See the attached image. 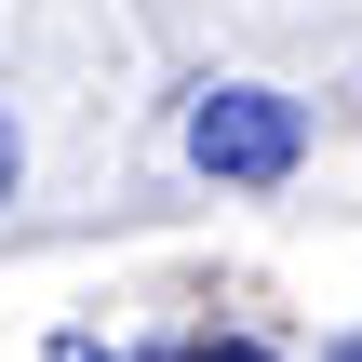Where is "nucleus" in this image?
<instances>
[{
    "instance_id": "3",
    "label": "nucleus",
    "mask_w": 362,
    "mask_h": 362,
    "mask_svg": "<svg viewBox=\"0 0 362 362\" xmlns=\"http://www.w3.org/2000/svg\"><path fill=\"white\" fill-rule=\"evenodd\" d=\"M188 362H269V349H255V336H202Z\"/></svg>"
},
{
    "instance_id": "4",
    "label": "nucleus",
    "mask_w": 362,
    "mask_h": 362,
    "mask_svg": "<svg viewBox=\"0 0 362 362\" xmlns=\"http://www.w3.org/2000/svg\"><path fill=\"white\" fill-rule=\"evenodd\" d=\"M322 362H362V336H336V349H322Z\"/></svg>"
},
{
    "instance_id": "5",
    "label": "nucleus",
    "mask_w": 362,
    "mask_h": 362,
    "mask_svg": "<svg viewBox=\"0 0 362 362\" xmlns=\"http://www.w3.org/2000/svg\"><path fill=\"white\" fill-rule=\"evenodd\" d=\"M54 362H94V349H54Z\"/></svg>"
},
{
    "instance_id": "1",
    "label": "nucleus",
    "mask_w": 362,
    "mask_h": 362,
    "mask_svg": "<svg viewBox=\"0 0 362 362\" xmlns=\"http://www.w3.org/2000/svg\"><path fill=\"white\" fill-rule=\"evenodd\" d=\"M309 161V107L282 94V81H202L188 94V175H215V188H282Z\"/></svg>"
},
{
    "instance_id": "2",
    "label": "nucleus",
    "mask_w": 362,
    "mask_h": 362,
    "mask_svg": "<svg viewBox=\"0 0 362 362\" xmlns=\"http://www.w3.org/2000/svg\"><path fill=\"white\" fill-rule=\"evenodd\" d=\"M27 188V134H13V107H0V202Z\"/></svg>"
}]
</instances>
